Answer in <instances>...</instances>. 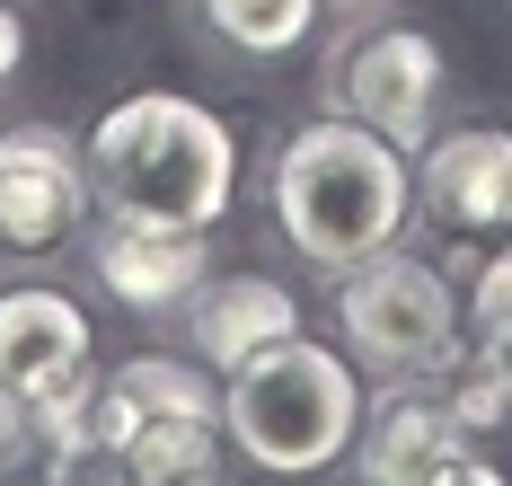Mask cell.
<instances>
[{"instance_id": "cell-6", "label": "cell", "mask_w": 512, "mask_h": 486, "mask_svg": "<svg viewBox=\"0 0 512 486\" xmlns=\"http://www.w3.org/2000/svg\"><path fill=\"white\" fill-rule=\"evenodd\" d=\"M442 98H451V62L407 18H354L327 45V107L389 133L398 151H424L442 133Z\"/></svg>"}, {"instance_id": "cell-13", "label": "cell", "mask_w": 512, "mask_h": 486, "mask_svg": "<svg viewBox=\"0 0 512 486\" xmlns=\"http://www.w3.org/2000/svg\"><path fill=\"white\" fill-rule=\"evenodd\" d=\"M186 18L230 62H283L318 36V0H186Z\"/></svg>"}, {"instance_id": "cell-11", "label": "cell", "mask_w": 512, "mask_h": 486, "mask_svg": "<svg viewBox=\"0 0 512 486\" xmlns=\"http://www.w3.org/2000/svg\"><path fill=\"white\" fill-rule=\"evenodd\" d=\"M177 319H186V354H195V363L239 372L265 345L301 336V292H292L283 274H204Z\"/></svg>"}, {"instance_id": "cell-12", "label": "cell", "mask_w": 512, "mask_h": 486, "mask_svg": "<svg viewBox=\"0 0 512 486\" xmlns=\"http://www.w3.org/2000/svg\"><path fill=\"white\" fill-rule=\"evenodd\" d=\"M221 451H230L221 416H142V425L115 442V478H133V486H204V478H221Z\"/></svg>"}, {"instance_id": "cell-10", "label": "cell", "mask_w": 512, "mask_h": 486, "mask_svg": "<svg viewBox=\"0 0 512 486\" xmlns=\"http://www.w3.org/2000/svg\"><path fill=\"white\" fill-rule=\"evenodd\" d=\"M415 213L451 239L512 230V133L504 124H442L415 151Z\"/></svg>"}, {"instance_id": "cell-5", "label": "cell", "mask_w": 512, "mask_h": 486, "mask_svg": "<svg viewBox=\"0 0 512 486\" xmlns=\"http://www.w3.org/2000/svg\"><path fill=\"white\" fill-rule=\"evenodd\" d=\"M336 336L362 363V380H415L468 345V301L442 283V266L389 239L336 274Z\"/></svg>"}, {"instance_id": "cell-14", "label": "cell", "mask_w": 512, "mask_h": 486, "mask_svg": "<svg viewBox=\"0 0 512 486\" xmlns=\"http://www.w3.org/2000/svg\"><path fill=\"white\" fill-rule=\"evenodd\" d=\"M468 345L504 372L512 389V248H495V257H477L468 266Z\"/></svg>"}, {"instance_id": "cell-2", "label": "cell", "mask_w": 512, "mask_h": 486, "mask_svg": "<svg viewBox=\"0 0 512 486\" xmlns=\"http://www.w3.org/2000/svg\"><path fill=\"white\" fill-rule=\"evenodd\" d=\"M89 151V195L98 213H142L177 221V230H221L239 204V133L204 107V98H168V89H133L80 133Z\"/></svg>"}, {"instance_id": "cell-9", "label": "cell", "mask_w": 512, "mask_h": 486, "mask_svg": "<svg viewBox=\"0 0 512 486\" xmlns=\"http://www.w3.org/2000/svg\"><path fill=\"white\" fill-rule=\"evenodd\" d=\"M89 274H98V292L115 310L168 319V310L195 301V283L212 274V230H177V221H142V213H98Z\"/></svg>"}, {"instance_id": "cell-3", "label": "cell", "mask_w": 512, "mask_h": 486, "mask_svg": "<svg viewBox=\"0 0 512 486\" xmlns=\"http://www.w3.org/2000/svg\"><path fill=\"white\" fill-rule=\"evenodd\" d=\"M221 433L265 478H318L362 433V363L301 327V336L265 345L256 363L221 372Z\"/></svg>"}, {"instance_id": "cell-16", "label": "cell", "mask_w": 512, "mask_h": 486, "mask_svg": "<svg viewBox=\"0 0 512 486\" xmlns=\"http://www.w3.org/2000/svg\"><path fill=\"white\" fill-rule=\"evenodd\" d=\"M345 9H371V0H345Z\"/></svg>"}, {"instance_id": "cell-7", "label": "cell", "mask_w": 512, "mask_h": 486, "mask_svg": "<svg viewBox=\"0 0 512 486\" xmlns=\"http://www.w3.org/2000/svg\"><path fill=\"white\" fill-rule=\"evenodd\" d=\"M354 478L371 486H495L504 469L477 460V433L451 416L442 380L415 372V380H380V398H362V433H354Z\"/></svg>"}, {"instance_id": "cell-15", "label": "cell", "mask_w": 512, "mask_h": 486, "mask_svg": "<svg viewBox=\"0 0 512 486\" xmlns=\"http://www.w3.org/2000/svg\"><path fill=\"white\" fill-rule=\"evenodd\" d=\"M18 71H27V18H18V9L0 0V89H9Z\"/></svg>"}, {"instance_id": "cell-1", "label": "cell", "mask_w": 512, "mask_h": 486, "mask_svg": "<svg viewBox=\"0 0 512 486\" xmlns=\"http://www.w3.org/2000/svg\"><path fill=\"white\" fill-rule=\"evenodd\" d=\"M265 213L274 239L301 257L309 274H345L354 257L407 239L415 221V151H398L389 133H371L354 115H309L274 142L265 168Z\"/></svg>"}, {"instance_id": "cell-8", "label": "cell", "mask_w": 512, "mask_h": 486, "mask_svg": "<svg viewBox=\"0 0 512 486\" xmlns=\"http://www.w3.org/2000/svg\"><path fill=\"white\" fill-rule=\"evenodd\" d=\"M89 151L62 124H0V257L45 266L71 239H89Z\"/></svg>"}, {"instance_id": "cell-4", "label": "cell", "mask_w": 512, "mask_h": 486, "mask_svg": "<svg viewBox=\"0 0 512 486\" xmlns=\"http://www.w3.org/2000/svg\"><path fill=\"white\" fill-rule=\"evenodd\" d=\"M98 380V327L62 283H0V442H71Z\"/></svg>"}]
</instances>
